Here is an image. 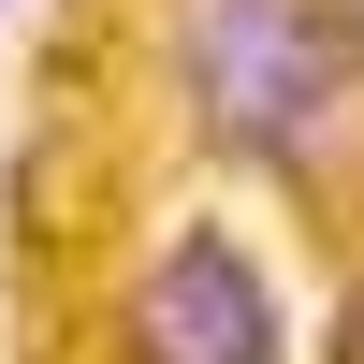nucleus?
<instances>
[{
    "label": "nucleus",
    "instance_id": "2",
    "mask_svg": "<svg viewBox=\"0 0 364 364\" xmlns=\"http://www.w3.org/2000/svg\"><path fill=\"white\" fill-rule=\"evenodd\" d=\"M117 350L132 364H277V291L248 277L233 233H175V248H146Z\"/></svg>",
    "mask_w": 364,
    "mask_h": 364
},
{
    "label": "nucleus",
    "instance_id": "1",
    "mask_svg": "<svg viewBox=\"0 0 364 364\" xmlns=\"http://www.w3.org/2000/svg\"><path fill=\"white\" fill-rule=\"evenodd\" d=\"M190 117L248 175L306 204H364V29L350 0H175Z\"/></svg>",
    "mask_w": 364,
    "mask_h": 364
}]
</instances>
